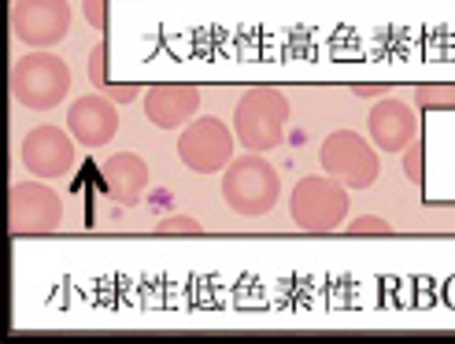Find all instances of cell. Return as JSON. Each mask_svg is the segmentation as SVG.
Segmentation results:
<instances>
[{
	"mask_svg": "<svg viewBox=\"0 0 455 344\" xmlns=\"http://www.w3.org/2000/svg\"><path fill=\"white\" fill-rule=\"evenodd\" d=\"M222 196L230 204V212L237 215H248V219L267 215L282 196L278 171L267 164L263 152L237 156L222 174Z\"/></svg>",
	"mask_w": 455,
	"mask_h": 344,
	"instance_id": "cell-1",
	"label": "cell"
},
{
	"mask_svg": "<svg viewBox=\"0 0 455 344\" xmlns=\"http://www.w3.org/2000/svg\"><path fill=\"white\" fill-rule=\"evenodd\" d=\"M289 123V97L278 89H252L237 100L234 130L248 152H270L282 145Z\"/></svg>",
	"mask_w": 455,
	"mask_h": 344,
	"instance_id": "cell-2",
	"label": "cell"
},
{
	"mask_svg": "<svg viewBox=\"0 0 455 344\" xmlns=\"http://www.w3.org/2000/svg\"><path fill=\"white\" fill-rule=\"evenodd\" d=\"M71 93V67L52 52H30L12 67V97L22 108L49 111Z\"/></svg>",
	"mask_w": 455,
	"mask_h": 344,
	"instance_id": "cell-3",
	"label": "cell"
},
{
	"mask_svg": "<svg viewBox=\"0 0 455 344\" xmlns=\"http://www.w3.org/2000/svg\"><path fill=\"white\" fill-rule=\"evenodd\" d=\"M292 222L307 234H333V229L348 219V186L337 178H300L297 189L289 196Z\"/></svg>",
	"mask_w": 455,
	"mask_h": 344,
	"instance_id": "cell-4",
	"label": "cell"
},
{
	"mask_svg": "<svg viewBox=\"0 0 455 344\" xmlns=\"http://www.w3.org/2000/svg\"><path fill=\"white\" fill-rule=\"evenodd\" d=\"M318 159H323V167L330 178H337L340 186L348 189H371L378 181V171H381V159L378 152L363 141L359 133L352 130H337L330 133L323 141V152H318Z\"/></svg>",
	"mask_w": 455,
	"mask_h": 344,
	"instance_id": "cell-5",
	"label": "cell"
},
{
	"mask_svg": "<svg viewBox=\"0 0 455 344\" xmlns=\"http://www.w3.org/2000/svg\"><path fill=\"white\" fill-rule=\"evenodd\" d=\"M178 156L181 164L196 174H215L234 164V133L215 115H204V119L189 123L178 137Z\"/></svg>",
	"mask_w": 455,
	"mask_h": 344,
	"instance_id": "cell-6",
	"label": "cell"
},
{
	"mask_svg": "<svg viewBox=\"0 0 455 344\" xmlns=\"http://www.w3.org/2000/svg\"><path fill=\"white\" fill-rule=\"evenodd\" d=\"M8 222L12 234H52L63 222V204L41 181H19L8 196Z\"/></svg>",
	"mask_w": 455,
	"mask_h": 344,
	"instance_id": "cell-7",
	"label": "cell"
},
{
	"mask_svg": "<svg viewBox=\"0 0 455 344\" xmlns=\"http://www.w3.org/2000/svg\"><path fill=\"white\" fill-rule=\"evenodd\" d=\"M12 30L34 49H49L71 30V4L67 0H15Z\"/></svg>",
	"mask_w": 455,
	"mask_h": 344,
	"instance_id": "cell-8",
	"label": "cell"
},
{
	"mask_svg": "<svg viewBox=\"0 0 455 344\" xmlns=\"http://www.w3.org/2000/svg\"><path fill=\"white\" fill-rule=\"evenodd\" d=\"M22 164L34 178H63L75 167V141L60 126H37L22 137Z\"/></svg>",
	"mask_w": 455,
	"mask_h": 344,
	"instance_id": "cell-9",
	"label": "cell"
},
{
	"mask_svg": "<svg viewBox=\"0 0 455 344\" xmlns=\"http://www.w3.org/2000/svg\"><path fill=\"white\" fill-rule=\"evenodd\" d=\"M71 137L85 148H104L119 133V111L111 97H82L67 111Z\"/></svg>",
	"mask_w": 455,
	"mask_h": 344,
	"instance_id": "cell-10",
	"label": "cell"
},
{
	"mask_svg": "<svg viewBox=\"0 0 455 344\" xmlns=\"http://www.w3.org/2000/svg\"><path fill=\"white\" fill-rule=\"evenodd\" d=\"M200 111V89L196 85H152L145 97V115L159 130L186 126Z\"/></svg>",
	"mask_w": 455,
	"mask_h": 344,
	"instance_id": "cell-11",
	"label": "cell"
},
{
	"mask_svg": "<svg viewBox=\"0 0 455 344\" xmlns=\"http://www.w3.org/2000/svg\"><path fill=\"white\" fill-rule=\"evenodd\" d=\"M367 126H371L378 152H403L407 145H415V137H419V119L403 100H381L371 111Z\"/></svg>",
	"mask_w": 455,
	"mask_h": 344,
	"instance_id": "cell-12",
	"label": "cell"
},
{
	"mask_svg": "<svg viewBox=\"0 0 455 344\" xmlns=\"http://www.w3.org/2000/svg\"><path fill=\"white\" fill-rule=\"evenodd\" d=\"M100 178H104V189L111 200H119L123 208H133L148 189V164L133 152H119L104 164Z\"/></svg>",
	"mask_w": 455,
	"mask_h": 344,
	"instance_id": "cell-13",
	"label": "cell"
},
{
	"mask_svg": "<svg viewBox=\"0 0 455 344\" xmlns=\"http://www.w3.org/2000/svg\"><path fill=\"white\" fill-rule=\"evenodd\" d=\"M415 100L422 108H455V85H422L415 89Z\"/></svg>",
	"mask_w": 455,
	"mask_h": 344,
	"instance_id": "cell-14",
	"label": "cell"
},
{
	"mask_svg": "<svg viewBox=\"0 0 455 344\" xmlns=\"http://www.w3.org/2000/svg\"><path fill=\"white\" fill-rule=\"evenodd\" d=\"M104 60H108V49L97 44L93 52H89V82H93L100 93H108V78H104Z\"/></svg>",
	"mask_w": 455,
	"mask_h": 344,
	"instance_id": "cell-15",
	"label": "cell"
},
{
	"mask_svg": "<svg viewBox=\"0 0 455 344\" xmlns=\"http://www.w3.org/2000/svg\"><path fill=\"white\" fill-rule=\"evenodd\" d=\"M159 234H200V222L189 215H174L159 222Z\"/></svg>",
	"mask_w": 455,
	"mask_h": 344,
	"instance_id": "cell-16",
	"label": "cell"
},
{
	"mask_svg": "<svg viewBox=\"0 0 455 344\" xmlns=\"http://www.w3.org/2000/svg\"><path fill=\"white\" fill-rule=\"evenodd\" d=\"M389 222L385 219H378V215H363V219H355V222H348V234H389Z\"/></svg>",
	"mask_w": 455,
	"mask_h": 344,
	"instance_id": "cell-17",
	"label": "cell"
},
{
	"mask_svg": "<svg viewBox=\"0 0 455 344\" xmlns=\"http://www.w3.org/2000/svg\"><path fill=\"white\" fill-rule=\"evenodd\" d=\"M82 12H85V19H89V27H97V30H104V27H108L104 0H82Z\"/></svg>",
	"mask_w": 455,
	"mask_h": 344,
	"instance_id": "cell-18",
	"label": "cell"
},
{
	"mask_svg": "<svg viewBox=\"0 0 455 344\" xmlns=\"http://www.w3.org/2000/svg\"><path fill=\"white\" fill-rule=\"evenodd\" d=\"M403 171H407V178H411V181H422V148L419 145H407Z\"/></svg>",
	"mask_w": 455,
	"mask_h": 344,
	"instance_id": "cell-19",
	"label": "cell"
},
{
	"mask_svg": "<svg viewBox=\"0 0 455 344\" xmlns=\"http://www.w3.org/2000/svg\"><path fill=\"white\" fill-rule=\"evenodd\" d=\"M352 93H355V97H378V93H385V89H381V85H355Z\"/></svg>",
	"mask_w": 455,
	"mask_h": 344,
	"instance_id": "cell-20",
	"label": "cell"
}]
</instances>
